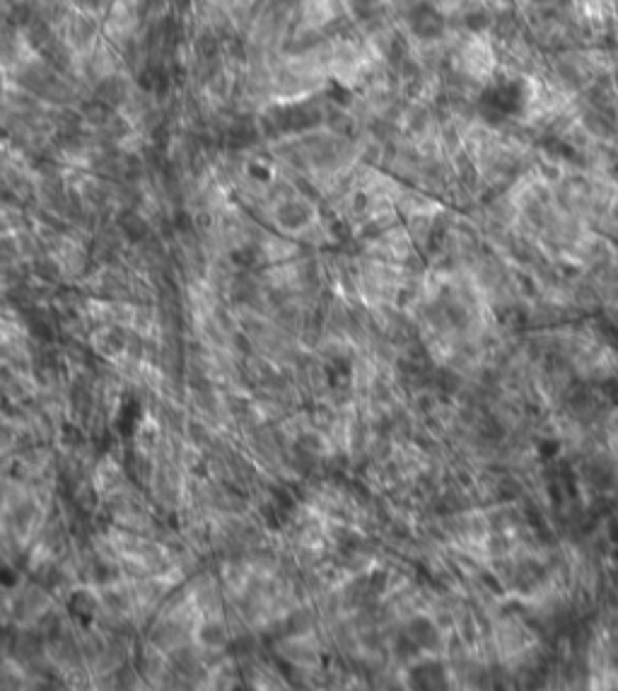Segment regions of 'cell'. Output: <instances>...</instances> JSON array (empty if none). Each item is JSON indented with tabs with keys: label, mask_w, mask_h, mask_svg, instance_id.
Instances as JSON below:
<instances>
[{
	"label": "cell",
	"mask_w": 618,
	"mask_h": 691,
	"mask_svg": "<svg viewBox=\"0 0 618 691\" xmlns=\"http://www.w3.org/2000/svg\"><path fill=\"white\" fill-rule=\"evenodd\" d=\"M408 638H411L418 648H423V645H433V641L437 636H435V628L430 626L428 621L418 619V621H413L411 626H408Z\"/></svg>",
	"instance_id": "6da1fadb"
},
{
	"label": "cell",
	"mask_w": 618,
	"mask_h": 691,
	"mask_svg": "<svg viewBox=\"0 0 618 691\" xmlns=\"http://www.w3.org/2000/svg\"><path fill=\"white\" fill-rule=\"evenodd\" d=\"M201 641L208 645H220V643H225V631H222V626H217V624H208V626L201 628Z\"/></svg>",
	"instance_id": "7a4b0ae2"
}]
</instances>
